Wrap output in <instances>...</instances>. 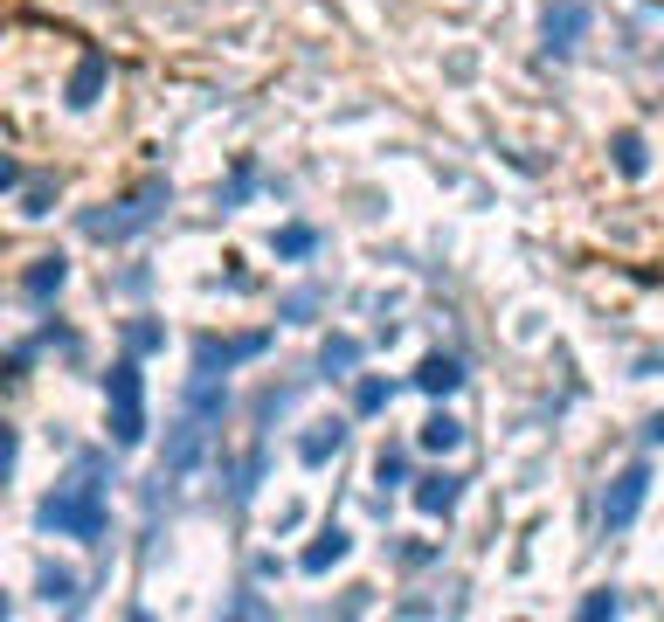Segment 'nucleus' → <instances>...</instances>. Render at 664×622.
<instances>
[{"mask_svg": "<svg viewBox=\"0 0 664 622\" xmlns=\"http://www.w3.org/2000/svg\"><path fill=\"white\" fill-rule=\"evenodd\" d=\"M8 471H14V429L0 422V491H8Z\"/></svg>", "mask_w": 664, "mask_h": 622, "instance_id": "nucleus-23", "label": "nucleus"}, {"mask_svg": "<svg viewBox=\"0 0 664 622\" xmlns=\"http://www.w3.org/2000/svg\"><path fill=\"white\" fill-rule=\"evenodd\" d=\"M340 443H346V422H312V429L298 436V457H304V463L319 471L325 457H340Z\"/></svg>", "mask_w": 664, "mask_h": 622, "instance_id": "nucleus-7", "label": "nucleus"}, {"mask_svg": "<svg viewBox=\"0 0 664 622\" xmlns=\"http://www.w3.org/2000/svg\"><path fill=\"white\" fill-rule=\"evenodd\" d=\"M346 554H353V533H346V526H332V533H319V547L304 554L298 567H304V575H325V567H332V560H346Z\"/></svg>", "mask_w": 664, "mask_h": 622, "instance_id": "nucleus-12", "label": "nucleus"}, {"mask_svg": "<svg viewBox=\"0 0 664 622\" xmlns=\"http://www.w3.org/2000/svg\"><path fill=\"white\" fill-rule=\"evenodd\" d=\"M160 207H167V180H152V187H139L125 207H111V215H105V207H90V215H84V236H97V243H125V236H139V228L160 215Z\"/></svg>", "mask_w": 664, "mask_h": 622, "instance_id": "nucleus-3", "label": "nucleus"}, {"mask_svg": "<svg viewBox=\"0 0 664 622\" xmlns=\"http://www.w3.org/2000/svg\"><path fill=\"white\" fill-rule=\"evenodd\" d=\"M63 277H69V264H63V256H35V270L21 277V291H29V298L42 304V298H56V291H63Z\"/></svg>", "mask_w": 664, "mask_h": 622, "instance_id": "nucleus-10", "label": "nucleus"}, {"mask_svg": "<svg viewBox=\"0 0 664 622\" xmlns=\"http://www.w3.org/2000/svg\"><path fill=\"white\" fill-rule=\"evenodd\" d=\"M589 0H547V14H540V35H547V49L554 56H575L581 42H589Z\"/></svg>", "mask_w": 664, "mask_h": 622, "instance_id": "nucleus-5", "label": "nucleus"}, {"mask_svg": "<svg viewBox=\"0 0 664 622\" xmlns=\"http://www.w3.org/2000/svg\"><path fill=\"white\" fill-rule=\"evenodd\" d=\"M457 498H464V478H457V471H437V478L416 484V505L422 512H457Z\"/></svg>", "mask_w": 664, "mask_h": 622, "instance_id": "nucleus-8", "label": "nucleus"}, {"mask_svg": "<svg viewBox=\"0 0 664 622\" xmlns=\"http://www.w3.org/2000/svg\"><path fill=\"white\" fill-rule=\"evenodd\" d=\"M8 187H21V167L8 160V152H0V194H8Z\"/></svg>", "mask_w": 664, "mask_h": 622, "instance_id": "nucleus-24", "label": "nucleus"}, {"mask_svg": "<svg viewBox=\"0 0 664 622\" xmlns=\"http://www.w3.org/2000/svg\"><path fill=\"white\" fill-rule=\"evenodd\" d=\"M464 443V422H457V415H429L422 422V450H457Z\"/></svg>", "mask_w": 664, "mask_h": 622, "instance_id": "nucleus-14", "label": "nucleus"}, {"mask_svg": "<svg viewBox=\"0 0 664 622\" xmlns=\"http://www.w3.org/2000/svg\"><path fill=\"white\" fill-rule=\"evenodd\" d=\"M319 367L340 380V374H353L361 367V340H325V353H319Z\"/></svg>", "mask_w": 664, "mask_h": 622, "instance_id": "nucleus-15", "label": "nucleus"}, {"mask_svg": "<svg viewBox=\"0 0 664 622\" xmlns=\"http://www.w3.org/2000/svg\"><path fill=\"white\" fill-rule=\"evenodd\" d=\"M388 395H395V387H388V380H374V374H367L361 387H353V408H361V415H381V408H388Z\"/></svg>", "mask_w": 664, "mask_h": 622, "instance_id": "nucleus-17", "label": "nucleus"}, {"mask_svg": "<svg viewBox=\"0 0 664 622\" xmlns=\"http://www.w3.org/2000/svg\"><path fill=\"white\" fill-rule=\"evenodd\" d=\"M125 340H132V353H152V346H160V325H152V319H139L132 332H125Z\"/></svg>", "mask_w": 664, "mask_h": 622, "instance_id": "nucleus-22", "label": "nucleus"}, {"mask_svg": "<svg viewBox=\"0 0 664 622\" xmlns=\"http://www.w3.org/2000/svg\"><path fill=\"white\" fill-rule=\"evenodd\" d=\"M105 56H97V49H90V56L84 63H76V76H69V104H76V111H90V104H97V90H105Z\"/></svg>", "mask_w": 664, "mask_h": 622, "instance_id": "nucleus-9", "label": "nucleus"}, {"mask_svg": "<svg viewBox=\"0 0 664 622\" xmlns=\"http://www.w3.org/2000/svg\"><path fill=\"white\" fill-rule=\"evenodd\" d=\"M457 380H464V367H457L450 353H429L422 367H416V387H422V395H450Z\"/></svg>", "mask_w": 664, "mask_h": 622, "instance_id": "nucleus-11", "label": "nucleus"}, {"mask_svg": "<svg viewBox=\"0 0 664 622\" xmlns=\"http://www.w3.org/2000/svg\"><path fill=\"white\" fill-rule=\"evenodd\" d=\"M319 304H325V291H319V283H304V291H291L285 304H277V311H285V319H291V325H304V319H312V311H319Z\"/></svg>", "mask_w": 664, "mask_h": 622, "instance_id": "nucleus-16", "label": "nucleus"}, {"mask_svg": "<svg viewBox=\"0 0 664 622\" xmlns=\"http://www.w3.org/2000/svg\"><path fill=\"white\" fill-rule=\"evenodd\" d=\"M105 401H111V443L139 450L146 443V387H139V360H118L105 374Z\"/></svg>", "mask_w": 664, "mask_h": 622, "instance_id": "nucleus-2", "label": "nucleus"}, {"mask_svg": "<svg viewBox=\"0 0 664 622\" xmlns=\"http://www.w3.org/2000/svg\"><path fill=\"white\" fill-rule=\"evenodd\" d=\"M617 609H623V602H617V588H596L589 602H581V615H589V622H596V615H617Z\"/></svg>", "mask_w": 664, "mask_h": 622, "instance_id": "nucleus-21", "label": "nucleus"}, {"mask_svg": "<svg viewBox=\"0 0 664 622\" xmlns=\"http://www.w3.org/2000/svg\"><path fill=\"white\" fill-rule=\"evenodd\" d=\"M374 478H381V491H388V484H401V478H408V450H381Z\"/></svg>", "mask_w": 664, "mask_h": 622, "instance_id": "nucleus-20", "label": "nucleus"}, {"mask_svg": "<svg viewBox=\"0 0 664 622\" xmlns=\"http://www.w3.org/2000/svg\"><path fill=\"white\" fill-rule=\"evenodd\" d=\"M644 498H651V463H630V471H617V484L602 491V526H609V533H630L636 512H644Z\"/></svg>", "mask_w": 664, "mask_h": 622, "instance_id": "nucleus-4", "label": "nucleus"}, {"mask_svg": "<svg viewBox=\"0 0 664 622\" xmlns=\"http://www.w3.org/2000/svg\"><path fill=\"white\" fill-rule=\"evenodd\" d=\"M270 353V332H243V340H201L194 346V374H228V367H243V360H257Z\"/></svg>", "mask_w": 664, "mask_h": 622, "instance_id": "nucleus-6", "label": "nucleus"}, {"mask_svg": "<svg viewBox=\"0 0 664 622\" xmlns=\"http://www.w3.org/2000/svg\"><path fill=\"white\" fill-rule=\"evenodd\" d=\"M644 167H651V146L636 132H617V173L623 180H644Z\"/></svg>", "mask_w": 664, "mask_h": 622, "instance_id": "nucleus-13", "label": "nucleus"}, {"mask_svg": "<svg viewBox=\"0 0 664 622\" xmlns=\"http://www.w3.org/2000/svg\"><path fill=\"white\" fill-rule=\"evenodd\" d=\"M42 594H49V602H76V575H63V567H42Z\"/></svg>", "mask_w": 664, "mask_h": 622, "instance_id": "nucleus-19", "label": "nucleus"}, {"mask_svg": "<svg viewBox=\"0 0 664 622\" xmlns=\"http://www.w3.org/2000/svg\"><path fill=\"white\" fill-rule=\"evenodd\" d=\"M312 249H319L312 228H277V256H291V264H298V256H312Z\"/></svg>", "mask_w": 664, "mask_h": 622, "instance_id": "nucleus-18", "label": "nucleus"}, {"mask_svg": "<svg viewBox=\"0 0 664 622\" xmlns=\"http://www.w3.org/2000/svg\"><path fill=\"white\" fill-rule=\"evenodd\" d=\"M97 471H105V457H76V478L56 484V491L35 505V526L56 533V539H84V547H97V539L111 533V505H105V484H97Z\"/></svg>", "mask_w": 664, "mask_h": 622, "instance_id": "nucleus-1", "label": "nucleus"}, {"mask_svg": "<svg viewBox=\"0 0 664 622\" xmlns=\"http://www.w3.org/2000/svg\"><path fill=\"white\" fill-rule=\"evenodd\" d=\"M644 436H651V443H664V415H651V429H644Z\"/></svg>", "mask_w": 664, "mask_h": 622, "instance_id": "nucleus-25", "label": "nucleus"}]
</instances>
